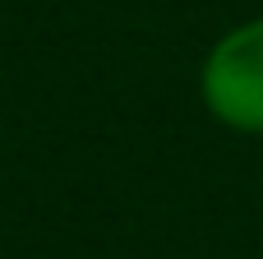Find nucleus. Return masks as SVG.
Returning a JSON list of instances; mask_svg holds the SVG:
<instances>
[{
  "label": "nucleus",
  "mask_w": 263,
  "mask_h": 259,
  "mask_svg": "<svg viewBox=\"0 0 263 259\" xmlns=\"http://www.w3.org/2000/svg\"><path fill=\"white\" fill-rule=\"evenodd\" d=\"M203 107L245 134H263V19L231 28L203 60Z\"/></svg>",
  "instance_id": "f257e3e1"
}]
</instances>
